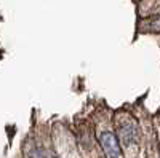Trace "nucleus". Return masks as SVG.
<instances>
[{
  "label": "nucleus",
  "mask_w": 160,
  "mask_h": 158,
  "mask_svg": "<svg viewBox=\"0 0 160 158\" xmlns=\"http://www.w3.org/2000/svg\"><path fill=\"white\" fill-rule=\"evenodd\" d=\"M99 146L108 158H120L122 156V147L117 134L112 131H102L99 134Z\"/></svg>",
  "instance_id": "1"
},
{
  "label": "nucleus",
  "mask_w": 160,
  "mask_h": 158,
  "mask_svg": "<svg viewBox=\"0 0 160 158\" xmlns=\"http://www.w3.org/2000/svg\"><path fill=\"white\" fill-rule=\"evenodd\" d=\"M117 137L120 144L125 147H130L131 144L139 141V128L136 122H122L117 125Z\"/></svg>",
  "instance_id": "2"
},
{
  "label": "nucleus",
  "mask_w": 160,
  "mask_h": 158,
  "mask_svg": "<svg viewBox=\"0 0 160 158\" xmlns=\"http://www.w3.org/2000/svg\"><path fill=\"white\" fill-rule=\"evenodd\" d=\"M142 31L148 34H160V15L146 19L142 22Z\"/></svg>",
  "instance_id": "3"
},
{
  "label": "nucleus",
  "mask_w": 160,
  "mask_h": 158,
  "mask_svg": "<svg viewBox=\"0 0 160 158\" xmlns=\"http://www.w3.org/2000/svg\"><path fill=\"white\" fill-rule=\"evenodd\" d=\"M26 158H45V156H43L42 150H40L38 147L32 146L28 152H26Z\"/></svg>",
  "instance_id": "4"
}]
</instances>
